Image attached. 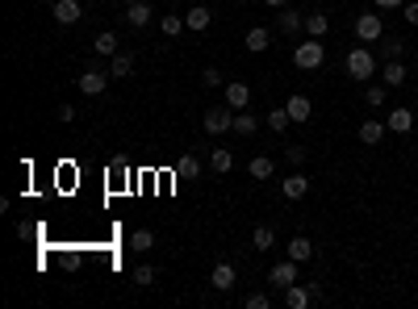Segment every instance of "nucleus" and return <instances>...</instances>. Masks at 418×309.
Masks as SVG:
<instances>
[{
    "label": "nucleus",
    "instance_id": "79ce46f5",
    "mask_svg": "<svg viewBox=\"0 0 418 309\" xmlns=\"http://www.w3.org/2000/svg\"><path fill=\"white\" fill-rule=\"evenodd\" d=\"M238 4H247V0H238Z\"/></svg>",
    "mask_w": 418,
    "mask_h": 309
},
{
    "label": "nucleus",
    "instance_id": "f257e3e1",
    "mask_svg": "<svg viewBox=\"0 0 418 309\" xmlns=\"http://www.w3.org/2000/svg\"><path fill=\"white\" fill-rule=\"evenodd\" d=\"M323 59H326L323 38H306L301 46H293V67H297V71H318Z\"/></svg>",
    "mask_w": 418,
    "mask_h": 309
},
{
    "label": "nucleus",
    "instance_id": "c756f323",
    "mask_svg": "<svg viewBox=\"0 0 418 309\" xmlns=\"http://www.w3.org/2000/svg\"><path fill=\"white\" fill-rule=\"evenodd\" d=\"M255 130H260L255 113H234V134H255Z\"/></svg>",
    "mask_w": 418,
    "mask_h": 309
},
{
    "label": "nucleus",
    "instance_id": "bb28decb",
    "mask_svg": "<svg viewBox=\"0 0 418 309\" xmlns=\"http://www.w3.org/2000/svg\"><path fill=\"white\" fill-rule=\"evenodd\" d=\"M159 30H163V38H176L180 30H188V21L176 17V13H163V17H159Z\"/></svg>",
    "mask_w": 418,
    "mask_h": 309
},
{
    "label": "nucleus",
    "instance_id": "c9c22d12",
    "mask_svg": "<svg viewBox=\"0 0 418 309\" xmlns=\"http://www.w3.org/2000/svg\"><path fill=\"white\" fill-rule=\"evenodd\" d=\"M243 305H247V309H268V305H272V297H268V293H247V301H243Z\"/></svg>",
    "mask_w": 418,
    "mask_h": 309
},
{
    "label": "nucleus",
    "instance_id": "4c0bfd02",
    "mask_svg": "<svg viewBox=\"0 0 418 309\" xmlns=\"http://www.w3.org/2000/svg\"><path fill=\"white\" fill-rule=\"evenodd\" d=\"M402 17H406L410 25H418V0H406V4H402Z\"/></svg>",
    "mask_w": 418,
    "mask_h": 309
},
{
    "label": "nucleus",
    "instance_id": "cd10ccee",
    "mask_svg": "<svg viewBox=\"0 0 418 309\" xmlns=\"http://www.w3.org/2000/svg\"><path fill=\"white\" fill-rule=\"evenodd\" d=\"M209 168L226 176V172H231V168H234V155H231V151H226V146H214V155H209Z\"/></svg>",
    "mask_w": 418,
    "mask_h": 309
},
{
    "label": "nucleus",
    "instance_id": "4468645a",
    "mask_svg": "<svg viewBox=\"0 0 418 309\" xmlns=\"http://www.w3.org/2000/svg\"><path fill=\"white\" fill-rule=\"evenodd\" d=\"M151 13H155V8H151V0H130V4H126V21H130L134 30L151 25Z\"/></svg>",
    "mask_w": 418,
    "mask_h": 309
},
{
    "label": "nucleus",
    "instance_id": "a19ab883",
    "mask_svg": "<svg viewBox=\"0 0 418 309\" xmlns=\"http://www.w3.org/2000/svg\"><path fill=\"white\" fill-rule=\"evenodd\" d=\"M268 4H272V8H284V0H268Z\"/></svg>",
    "mask_w": 418,
    "mask_h": 309
},
{
    "label": "nucleus",
    "instance_id": "473e14b6",
    "mask_svg": "<svg viewBox=\"0 0 418 309\" xmlns=\"http://www.w3.org/2000/svg\"><path fill=\"white\" fill-rule=\"evenodd\" d=\"M364 100H368V109H381V105L389 100V88H385V84H372V88L364 92Z\"/></svg>",
    "mask_w": 418,
    "mask_h": 309
},
{
    "label": "nucleus",
    "instance_id": "dca6fc26",
    "mask_svg": "<svg viewBox=\"0 0 418 309\" xmlns=\"http://www.w3.org/2000/svg\"><path fill=\"white\" fill-rule=\"evenodd\" d=\"M243 46H247L251 54H264V50L272 46V30H264V25H255V30H247V38H243Z\"/></svg>",
    "mask_w": 418,
    "mask_h": 309
},
{
    "label": "nucleus",
    "instance_id": "f704fd0d",
    "mask_svg": "<svg viewBox=\"0 0 418 309\" xmlns=\"http://www.w3.org/2000/svg\"><path fill=\"white\" fill-rule=\"evenodd\" d=\"M406 54V42L402 38H385V59H402Z\"/></svg>",
    "mask_w": 418,
    "mask_h": 309
},
{
    "label": "nucleus",
    "instance_id": "2eb2a0df",
    "mask_svg": "<svg viewBox=\"0 0 418 309\" xmlns=\"http://www.w3.org/2000/svg\"><path fill=\"white\" fill-rule=\"evenodd\" d=\"M381 84H385V88H402V84H406V67H402V59H389V63L381 67Z\"/></svg>",
    "mask_w": 418,
    "mask_h": 309
},
{
    "label": "nucleus",
    "instance_id": "f8f14e48",
    "mask_svg": "<svg viewBox=\"0 0 418 309\" xmlns=\"http://www.w3.org/2000/svg\"><path fill=\"white\" fill-rule=\"evenodd\" d=\"M50 13H54V21H59V25H76V21L84 17V8H80V0H59V4L50 8Z\"/></svg>",
    "mask_w": 418,
    "mask_h": 309
},
{
    "label": "nucleus",
    "instance_id": "37998d69",
    "mask_svg": "<svg viewBox=\"0 0 418 309\" xmlns=\"http://www.w3.org/2000/svg\"><path fill=\"white\" fill-rule=\"evenodd\" d=\"M126 4H130V0H126Z\"/></svg>",
    "mask_w": 418,
    "mask_h": 309
},
{
    "label": "nucleus",
    "instance_id": "7c9ffc66",
    "mask_svg": "<svg viewBox=\"0 0 418 309\" xmlns=\"http://www.w3.org/2000/svg\"><path fill=\"white\" fill-rule=\"evenodd\" d=\"M130 280H134L139 288H151V284H155V267H151V264L134 267V272H130Z\"/></svg>",
    "mask_w": 418,
    "mask_h": 309
},
{
    "label": "nucleus",
    "instance_id": "393cba45",
    "mask_svg": "<svg viewBox=\"0 0 418 309\" xmlns=\"http://www.w3.org/2000/svg\"><path fill=\"white\" fill-rule=\"evenodd\" d=\"M247 172H251V180H268L272 172H277V163H272L268 155H255V159L247 163Z\"/></svg>",
    "mask_w": 418,
    "mask_h": 309
},
{
    "label": "nucleus",
    "instance_id": "ddd939ff",
    "mask_svg": "<svg viewBox=\"0 0 418 309\" xmlns=\"http://www.w3.org/2000/svg\"><path fill=\"white\" fill-rule=\"evenodd\" d=\"M226 105H231L234 113L247 109V105H251V88H247L243 80H226Z\"/></svg>",
    "mask_w": 418,
    "mask_h": 309
},
{
    "label": "nucleus",
    "instance_id": "a211bd4d",
    "mask_svg": "<svg viewBox=\"0 0 418 309\" xmlns=\"http://www.w3.org/2000/svg\"><path fill=\"white\" fill-rule=\"evenodd\" d=\"M385 126H389V134H410L414 130V113H410V109H393V113L385 117Z\"/></svg>",
    "mask_w": 418,
    "mask_h": 309
},
{
    "label": "nucleus",
    "instance_id": "58836bf2",
    "mask_svg": "<svg viewBox=\"0 0 418 309\" xmlns=\"http://www.w3.org/2000/svg\"><path fill=\"white\" fill-rule=\"evenodd\" d=\"M59 122H76V105H59Z\"/></svg>",
    "mask_w": 418,
    "mask_h": 309
},
{
    "label": "nucleus",
    "instance_id": "412c9836",
    "mask_svg": "<svg viewBox=\"0 0 418 309\" xmlns=\"http://www.w3.org/2000/svg\"><path fill=\"white\" fill-rule=\"evenodd\" d=\"M130 71H134V54H130V50H117V54L109 59V76L122 80V76H130Z\"/></svg>",
    "mask_w": 418,
    "mask_h": 309
},
{
    "label": "nucleus",
    "instance_id": "423d86ee",
    "mask_svg": "<svg viewBox=\"0 0 418 309\" xmlns=\"http://www.w3.org/2000/svg\"><path fill=\"white\" fill-rule=\"evenodd\" d=\"M109 80H113L109 71H96V67H88V71L80 76V92H84V96H100V92L109 88Z\"/></svg>",
    "mask_w": 418,
    "mask_h": 309
},
{
    "label": "nucleus",
    "instance_id": "39448f33",
    "mask_svg": "<svg viewBox=\"0 0 418 309\" xmlns=\"http://www.w3.org/2000/svg\"><path fill=\"white\" fill-rule=\"evenodd\" d=\"M284 109H289L293 126H301V122H310V117H314V105H310V96H301V92H293V96L284 100Z\"/></svg>",
    "mask_w": 418,
    "mask_h": 309
},
{
    "label": "nucleus",
    "instance_id": "aec40b11",
    "mask_svg": "<svg viewBox=\"0 0 418 309\" xmlns=\"http://www.w3.org/2000/svg\"><path fill=\"white\" fill-rule=\"evenodd\" d=\"M185 21H188V30H192V34H201V30H209V21H214V13H209L205 4H192V8L185 13Z\"/></svg>",
    "mask_w": 418,
    "mask_h": 309
},
{
    "label": "nucleus",
    "instance_id": "e433bc0d",
    "mask_svg": "<svg viewBox=\"0 0 418 309\" xmlns=\"http://www.w3.org/2000/svg\"><path fill=\"white\" fill-rule=\"evenodd\" d=\"M284 159H289V168H301L306 163V146H284Z\"/></svg>",
    "mask_w": 418,
    "mask_h": 309
},
{
    "label": "nucleus",
    "instance_id": "c85d7f7f",
    "mask_svg": "<svg viewBox=\"0 0 418 309\" xmlns=\"http://www.w3.org/2000/svg\"><path fill=\"white\" fill-rule=\"evenodd\" d=\"M151 247H155V234H151V230H134V234H130V251L146 255Z\"/></svg>",
    "mask_w": 418,
    "mask_h": 309
},
{
    "label": "nucleus",
    "instance_id": "ea45409f",
    "mask_svg": "<svg viewBox=\"0 0 418 309\" xmlns=\"http://www.w3.org/2000/svg\"><path fill=\"white\" fill-rule=\"evenodd\" d=\"M372 4H376V8H385V13H389V8H402V4H406V0H372Z\"/></svg>",
    "mask_w": 418,
    "mask_h": 309
},
{
    "label": "nucleus",
    "instance_id": "f03ea898",
    "mask_svg": "<svg viewBox=\"0 0 418 309\" xmlns=\"http://www.w3.org/2000/svg\"><path fill=\"white\" fill-rule=\"evenodd\" d=\"M343 67H347L352 80H372V76H376V59H372L368 46H352L347 59H343Z\"/></svg>",
    "mask_w": 418,
    "mask_h": 309
},
{
    "label": "nucleus",
    "instance_id": "b1692460",
    "mask_svg": "<svg viewBox=\"0 0 418 309\" xmlns=\"http://www.w3.org/2000/svg\"><path fill=\"white\" fill-rule=\"evenodd\" d=\"M272 243H277V230H272V226H255V234H251V247L264 255V251H272Z\"/></svg>",
    "mask_w": 418,
    "mask_h": 309
},
{
    "label": "nucleus",
    "instance_id": "20e7f679",
    "mask_svg": "<svg viewBox=\"0 0 418 309\" xmlns=\"http://www.w3.org/2000/svg\"><path fill=\"white\" fill-rule=\"evenodd\" d=\"M268 280H272V288H289V284H297L301 276H297V260H284V264H277L272 272H268Z\"/></svg>",
    "mask_w": 418,
    "mask_h": 309
},
{
    "label": "nucleus",
    "instance_id": "2f4dec72",
    "mask_svg": "<svg viewBox=\"0 0 418 309\" xmlns=\"http://www.w3.org/2000/svg\"><path fill=\"white\" fill-rule=\"evenodd\" d=\"M289 122H293V117H289V109H272V113H268V130H277V134L289 130Z\"/></svg>",
    "mask_w": 418,
    "mask_h": 309
},
{
    "label": "nucleus",
    "instance_id": "1a4fd4ad",
    "mask_svg": "<svg viewBox=\"0 0 418 309\" xmlns=\"http://www.w3.org/2000/svg\"><path fill=\"white\" fill-rule=\"evenodd\" d=\"M284 305H289V309H310V305H314L310 284H301V280H297V284H289V288H284Z\"/></svg>",
    "mask_w": 418,
    "mask_h": 309
},
{
    "label": "nucleus",
    "instance_id": "4be33fe9",
    "mask_svg": "<svg viewBox=\"0 0 418 309\" xmlns=\"http://www.w3.org/2000/svg\"><path fill=\"white\" fill-rule=\"evenodd\" d=\"M306 34L310 38H326L330 34V17L326 13H306Z\"/></svg>",
    "mask_w": 418,
    "mask_h": 309
},
{
    "label": "nucleus",
    "instance_id": "72a5a7b5",
    "mask_svg": "<svg viewBox=\"0 0 418 309\" xmlns=\"http://www.w3.org/2000/svg\"><path fill=\"white\" fill-rule=\"evenodd\" d=\"M201 84H205V88H222V84H226V76H222L218 67H205V71H201Z\"/></svg>",
    "mask_w": 418,
    "mask_h": 309
},
{
    "label": "nucleus",
    "instance_id": "f3484780",
    "mask_svg": "<svg viewBox=\"0 0 418 309\" xmlns=\"http://www.w3.org/2000/svg\"><path fill=\"white\" fill-rule=\"evenodd\" d=\"M234 280H238V276H234V264H218L214 272H209V284H214L218 293H231Z\"/></svg>",
    "mask_w": 418,
    "mask_h": 309
},
{
    "label": "nucleus",
    "instance_id": "9d476101",
    "mask_svg": "<svg viewBox=\"0 0 418 309\" xmlns=\"http://www.w3.org/2000/svg\"><path fill=\"white\" fill-rule=\"evenodd\" d=\"M277 30L293 38V34H301V30H306V17H301L297 8H280V13H277Z\"/></svg>",
    "mask_w": 418,
    "mask_h": 309
},
{
    "label": "nucleus",
    "instance_id": "7ed1b4c3",
    "mask_svg": "<svg viewBox=\"0 0 418 309\" xmlns=\"http://www.w3.org/2000/svg\"><path fill=\"white\" fill-rule=\"evenodd\" d=\"M356 38H360V42H381V38H385L381 13H360V17H356Z\"/></svg>",
    "mask_w": 418,
    "mask_h": 309
},
{
    "label": "nucleus",
    "instance_id": "5701e85b",
    "mask_svg": "<svg viewBox=\"0 0 418 309\" xmlns=\"http://www.w3.org/2000/svg\"><path fill=\"white\" fill-rule=\"evenodd\" d=\"M201 176V159L197 155H180L176 159V180H197Z\"/></svg>",
    "mask_w": 418,
    "mask_h": 309
},
{
    "label": "nucleus",
    "instance_id": "0eeeda50",
    "mask_svg": "<svg viewBox=\"0 0 418 309\" xmlns=\"http://www.w3.org/2000/svg\"><path fill=\"white\" fill-rule=\"evenodd\" d=\"M205 130H209V134H226V130H234L231 105H222V109H209V113H205Z\"/></svg>",
    "mask_w": 418,
    "mask_h": 309
},
{
    "label": "nucleus",
    "instance_id": "a878e982",
    "mask_svg": "<svg viewBox=\"0 0 418 309\" xmlns=\"http://www.w3.org/2000/svg\"><path fill=\"white\" fill-rule=\"evenodd\" d=\"M93 50H96V54H109V59H113V54L122 50V46H117V34H113V30H105V34H96Z\"/></svg>",
    "mask_w": 418,
    "mask_h": 309
},
{
    "label": "nucleus",
    "instance_id": "6e6552de",
    "mask_svg": "<svg viewBox=\"0 0 418 309\" xmlns=\"http://www.w3.org/2000/svg\"><path fill=\"white\" fill-rule=\"evenodd\" d=\"M280 192H284V201H301V197L310 192V176L289 172V180H280Z\"/></svg>",
    "mask_w": 418,
    "mask_h": 309
},
{
    "label": "nucleus",
    "instance_id": "6ab92c4d",
    "mask_svg": "<svg viewBox=\"0 0 418 309\" xmlns=\"http://www.w3.org/2000/svg\"><path fill=\"white\" fill-rule=\"evenodd\" d=\"M385 134H389V126H385V122H376V117L360 122V142H364V146H376V142H381Z\"/></svg>",
    "mask_w": 418,
    "mask_h": 309
},
{
    "label": "nucleus",
    "instance_id": "9b49d317",
    "mask_svg": "<svg viewBox=\"0 0 418 309\" xmlns=\"http://www.w3.org/2000/svg\"><path fill=\"white\" fill-rule=\"evenodd\" d=\"M284 251H289V260H297V264H310V260H314V243H310L306 234H293Z\"/></svg>",
    "mask_w": 418,
    "mask_h": 309
}]
</instances>
